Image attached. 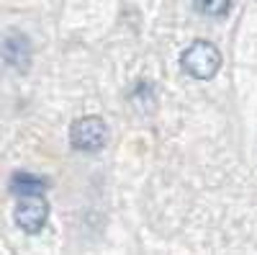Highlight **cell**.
<instances>
[{
    "label": "cell",
    "mask_w": 257,
    "mask_h": 255,
    "mask_svg": "<svg viewBox=\"0 0 257 255\" xmlns=\"http://www.w3.org/2000/svg\"><path fill=\"white\" fill-rule=\"evenodd\" d=\"M47 188H49V183L44 178L31 176V173H16L11 178V194H16L18 199H24V196H41Z\"/></svg>",
    "instance_id": "5"
},
{
    "label": "cell",
    "mask_w": 257,
    "mask_h": 255,
    "mask_svg": "<svg viewBox=\"0 0 257 255\" xmlns=\"http://www.w3.org/2000/svg\"><path fill=\"white\" fill-rule=\"evenodd\" d=\"M49 204L44 196H24L16 204V224L24 232H39L47 224Z\"/></svg>",
    "instance_id": "3"
},
{
    "label": "cell",
    "mask_w": 257,
    "mask_h": 255,
    "mask_svg": "<svg viewBox=\"0 0 257 255\" xmlns=\"http://www.w3.org/2000/svg\"><path fill=\"white\" fill-rule=\"evenodd\" d=\"M180 67L185 75L193 80H211L221 67V52L211 44V41H193V44L183 52L180 57Z\"/></svg>",
    "instance_id": "1"
},
{
    "label": "cell",
    "mask_w": 257,
    "mask_h": 255,
    "mask_svg": "<svg viewBox=\"0 0 257 255\" xmlns=\"http://www.w3.org/2000/svg\"><path fill=\"white\" fill-rule=\"evenodd\" d=\"M70 142L80 152H98L108 142V126L100 116H82L70 126Z\"/></svg>",
    "instance_id": "2"
},
{
    "label": "cell",
    "mask_w": 257,
    "mask_h": 255,
    "mask_svg": "<svg viewBox=\"0 0 257 255\" xmlns=\"http://www.w3.org/2000/svg\"><path fill=\"white\" fill-rule=\"evenodd\" d=\"M3 57H6V62L13 70L26 72L29 65H31V41L24 34H18V31L6 34V39H3Z\"/></svg>",
    "instance_id": "4"
},
{
    "label": "cell",
    "mask_w": 257,
    "mask_h": 255,
    "mask_svg": "<svg viewBox=\"0 0 257 255\" xmlns=\"http://www.w3.org/2000/svg\"><path fill=\"white\" fill-rule=\"evenodd\" d=\"M193 6H196V11L203 13V16L219 18V16H224L231 8V0H193Z\"/></svg>",
    "instance_id": "6"
}]
</instances>
